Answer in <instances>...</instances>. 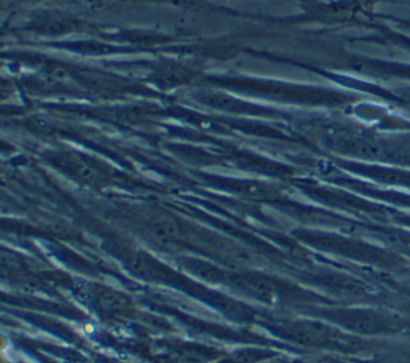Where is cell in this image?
Instances as JSON below:
<instances>
[{
	"label": "cell",
	"mask_w": 410,
	"mask_h": 363,
	"mask_svg": "<svg viewBox=\"0 0 410 363\" xmlns=\"http://www.w3.org/2000/svg\"><path fill=\"white\" fill-rule=\"evenodd\" d=\"M96 303L101 309L108 312H122L128 307L127 298H124L120 293H116L111 290H102L96 296Z\"/></svg>",
	"instance_id": "obj_1"
}]
</instances>
